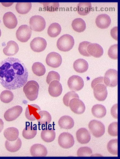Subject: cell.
<instances>
[{
	"mask_svg": "<svg viewBox=\"0 0 120 159\" xmlns=\"http://www.w3.org/2000/svg\"><path fill=\"white\" fill-rule=\"evenodd\" d=\"M30 25L31 30L36 32H41L45 29L46 22L42 16H34L30 18Z\"/></svg>",
	"mask_w": 120,
	"mask_h": 159,
	"instance_id": "5",
	"label": "cell"
},
{
	"mask_svg": "<svg viewBox=\"0 0 120 159\" xmlns=\"http://www.w3.org/2000/svg\"><path fill=\"white\" fill-rule=\"evenodd\" d=\"M111 20L110 17L107 14H101L96 18L95 24L97 26L101 29H106L109 27Z\"/></svg>",
	"mask_w": 120,
	"mask_h": 159,
	"instance_id": "20",
	"label": "cell"
},
{
	"mask_svg": "<svg viewBox=\"0 0 120 159\" xmlns=\"http://www.w3.org/2000/svg\"><path fill=\"white\" fill-rule=\"evenodd\" d=\"M14 98V94L12 91L5 90L2 91L0 95V99L2 102L5 104H8L12 101Z\"/></svg>",
	"mask_w": 120,
	"mask_h": 159,
	"instance_id": "36",
	"label": "cell"
},
{
	"mask_svg": "<svg viewBox=\"0 0 120 159\" xmlns=\"http://www.w3.org/2000/svg\"><path fill=\"white\" fill-rule=\"evenodd\" d=\"M92 9V4L90 2H81L77 6L78 14L83 16H85L90 13Z\"/></svg>",
	"mask_w": 120,
	"mask_h": 159,
	"instance_id": "32",
	"label": "cell"
},
{
	"mask_svg": "<svg viewBox=\"0 0 120 159\" xmlns=\"http://www.w3.org/2000/svg\"><path fill=\"white\" fill-rule=\"evenodd\" d=\"M32 30L27 25H22L19 27L16 32V37L19 41L26 43L31 38Z\"/></svg>",
	"mask_w": 120,
	"mask_h": 159,
	"instance_id": "6",
	"label": "cell"
},
{
	"mask_svg": "<svg viewBox=\"0 0 120 159\" xmlns=\"http://www.w3.org/2000/svg\"><path fill=\"white\" fill-rule=\"evenodd\" d=\"M87 50L91 56L96 58L101 57L104 53L102 47L97 43H90L87 47Z\"/></svg>",
	"mask_w": 120,
	"mask_h": 159,
	"instance_id": "21",
	"label": "cell"
},
{
	"mask_svg": "<svg viewBox=\"0 0 120 159\" xmlns=\"http://www.w3.org/2000/svg\"><path fill=\"white\" fill-rule=\"evenodd\" d=\"M23 110V107L21 106L13 107L6 111L4 114V119L8 122L15 120L21 115Z\"/></svg>",
	"mask_w": 120,
	"mask_h": 159,
	"instance_id": "13",
	"label": "cell"
},
{
	"mask_svg": "<svg viewBox=\"0 0 120 159\" xmlns=\"http://www.w3.org/2000/svg\"><path fill=\"white\" fill-rule=\"evenodd\" d=\"M29 73L17 58L8 57L0 62V84L7 90H16L26 84Z\"/></svg>",
	"mask_w": 120,
	"mask_h": 159,
	"instance_id": "1",
	"label": "cell"
},
{
	"mask_svg": "<svg viewBox=\"0 0 120 159\" xmlns=\"http://www.w3.org/2000/svg\"><path fill=\"white\" fill-rule=\"evenodd\" d=\"M90 43H91L87 41L82 42L80 43L78 49H79V52L81 55L87 57L91 56L88 53L87 50V47Z\"/></svg>",
	"mask_w": 120,
	"mask_h": 159,
	"instance_id": "40",
	"label": "cell"
},
{
	"mask_svg": "<svg viewBox=\"0 0 120 159\" xmlns=\"http://www.w3.org/2000/svg\"><path fill=\"white\" fill-rule=\"evenodd\" d=\"M104 82L106 86L115 87L118 84V72L115 70H108L105 74Z\"/></svg>",
	"mask_w": 120,
	"mask_h": 159,
	"instance_id": "7",
	"label": "cell"
},
{
	"mask_svg": "<svg viewBox=\"0 0 120 159\" xmlns=\"http://www.w3.org/2000/svg\"><path fill=\"white\" fill-rule=\"evenodd\" d=\"M40 118L37 120L41 125H47L52 121V116L49 112L45 111H41L39 113Z\"/></svg>",
	"mask_w": 120,
	"mask_h": 159,
	"instance_id": "34",
	"label": "cell"
},
{
	"mask_svg": "<svg viewBox=\"0 0 120 159\" xmlns=\"http://www.w3.org/2000/svg\"><path fill=\"white\" fill-rule=\"evenodd\" d=\"M79 95L74 91H71L66 93L63 98V101L64 105L67 107H69V104L71 100L73 98H79Z\"/></svg>",
	"mask_w": 120,
	"mask_h": 159,
	"instance_id": "38",
	"label": "cell"
},
{
	"mask_svg": "<svg viewBox=\"0 0 120 159\" xmlns=\"http://www.w3.org/2000/svg\"><path fill=\"white\" fill-rule=\"evenodd\" d=\"M32 70L34 74L39 77L43 76L46 72L45 66L40 62L34 63L32 66Z\"/></svg>",
	"mask_w": 120,
	"mask_h": 159,
	"instance_id": "35",
	"label": "cell"
},
{
	"mask_svg": "<svg viewBox=\"0 0 120 159\" xmlns=\"http://www.w3.org/2000/svg\"><path fill=\"white\" fill-rule=\"evenodd\" d=\"M117 106H118V104H115L112 107L111 109V114L112 116L116 120L118 119V115H117L118 107Z\"/></svg>",
	"mask_w": 120,
	"mask_h": 159,
	"instance_id": "46",
	"label": "cell"
},
{
	"mask_svg": "<svg viewBox=\"0 0 120 159\" xmlns=\"http://www.w3.org/2000/svg\"><path fill=\"white\" fill-rule=\"evenodd\" d=\"M60 80V76L58 72L55 71H51L48 73L46 78V82L48 84H50L52 81L54 80H57L59 81Z\"/></svg>",
	"mask_w": 120,
	"mask_h": 159,
	"instance_id": "43",
	"label": "cell"
},
{
	"mask_svg": "<svg viewBox=\"0 0 120 159\" xmlns=\"http://www.w3.org/2000/svg\"><path fill=\"white\" fill-rule=\"evenodd\" d=\"M2 35V31L1 30V29H0V37H1Z\"/></svg>",
	"mask_w": 120,
	"mask_h": 159,
	"instance_id": "49",
	"label": "cell"
},
{
	"mask_svg": "<svg viewBox=\"0 0 120 159\" xmlns=\"http://www.w3.org/2000/svg\"><path fill=\"white\" fill-rule=\"evenodd\" d=\"M37 134V126L32 124L26 125L22 133L23 137L26 139H32L36 136Z\"/></svg>",
	"mask_w": 120,
	"mask_h": 159,
	"instance_id": "24",
	"label": "cell"
},
{
	"mask_svg": "<svg viewBox=\"0 0 120 159\" xmlns=\"http://www.w3.org/2000/svg\"><path fill=\"white\" fill-rule=\"evenodd\" d=\"M88 128L91 134L95 137H101L105 134V126L99 121L92 120L89 123Z\"/></svg>",
	"mask_w": 120,
	"mask_h": 159,
	"instance_id": "4",
	"label": "cell"
},
{
	"mask_svg": "<svg viewBox=\"0 0 120 159\" xmlns=\"http://www.w3.org/2000/svg\"><path fill=\"white\" fill-rule=\"evenodd\" d=\"M3 22L4 25L9 29H13L17 25V18L12 12H8L3 16Z\"/></svg>",
	"mask_w": 120,
	"mask_h": 159,
	"instance_id": "16",
	"label": "cell"
},
{
	"mask_svg": "<svg viewBox=\"0 0 120 159\" xmlns=\"http://www.w3.org/2000/svg\"><path fill=\"white\" fill-rule=\"evenodd\" d=\"M63 88L58 81L54 80L49 84L48 92L49 94L53 97H58L61 94Z\"/></svg>",
	"mask_w": 120,
	"mask_h": 159,
	"instance_id": "19",
	"label": "cell"
},
{
	"mask_svg": "<svg viewBox=\"0 0 120 159\" xmlns=\"http://www.w3.org/2000/svg\"><path fill=\"white\" fill-rule=\"evenodd\" d=\"M69 107L72 112L78 115L82 114L85 111L84 103L79 98H73L70 101Z\"/></svg>",
	"mask_w": 120,
	"mask_h": 159,
	"instance_id": "14",
	"label": "cell"
},
{
	"mask_svg": "<svg viewBox=\"0 0 120 159\" xmlns=\"http://www.w3.org/2000/svg\"><path fill=\"white\" fill-rule=\"evenodd\" d=\"M95 98L99 101H104L108 96L107 86L104 84H97L93 88Z\"/></svg>",
	"mask_w": 120,
	"mask_h": 159,
	"instance_id": "15",
	"label": "cell"
},
{
	"mask_svg": "<svg viewBox=\"0 0 120 159\" xmlns=\"http://www.w3.org/2000/svg\"><path fill=\"white\" fill-rule=\"evenodd\" d=\"M30 48L35 52H41L46 49L47 42L45 39L37 37L33 39L30 43Z\"/></svg>",
	"mask_w": 120,
	"mask_h": 159,
	"instance_id": "12",
	"label": "cell"
},
{
	"mask_svg": "<svg viewBox=\"0 0 120 159\" xmlns=\"http://www.w3.org/2000/svg\"><path fill=\"white\" fill-rule=\"evenodd\" d=\"M32 8L30 2H18L16 3V9L20 14L25 15L28 13Z\"/></svg>",
	"mask_w": 120,
	"mask_h": 159,
	"instance_id": "31",
	"label": "cell"
},
{
	"mask_svg": "<svg viewBox=\"0 0 120 159\" xmlns=\"http://www.w3.org/2000/svg\"><path fill=\"white\" fill-rule=\"evenodd\" d=\"M76 138L79 143L81 144H86L91 140L90 132L85 128H80L76 132Z\"/></svg>",
	"mask_w": 120,
	"mask_h": 159,
	"instance_id": "18",
	"label": "cell"
},
{
	"mask_svg": "<svg viewBox=\"0 0 120 159\" xmlns=\"http://www.w3.org/2000/svg\"><path fill=\"white\" fill-rule=\"evenodd\" d=\"M4 128V122L1 119H0V133Z\"/></svg>",
	"mask_w": 120,
	"mask_h": 159,
	"instance_id": "48",
	"label": "cell"
},
{
	"mask_svg": "<svg viewBox=\"0 0 120 159\" xmlns=\"http://www.w3.org/2000/svg\"><path fill=\"white\" fill-rule=\"evenodd\" d=\"M44 9L49 12H54L58 11L59 7V3L58 2H49L42 3Z\"/></svg>",
	"mask_w": 120,
	"mask_h": 159,
	"instance_id": "39",
	"label": "cell"
},
{
	"mask_svg": "<svg viewBox=\"0 0 120 159\" xmlns=\"http://www.w3.org/2000/svg\"><path fill=\"white\" fill-rule=\"evenodd\" d=\"M75 141L71 134L68 133H62L58 137V143L60 147L64 149H69L73 147Z\"/></svg>",
	"mask_w": 120,
	"mask_h": 159,
	"instance_id": "8",
	"label": "cell"
},
{
	"mask_svg": "<svg viewBox=\"0 0 120 159\" xmlns=\"http://www.w3.org/2000/svg\"><path fill=\"white\" fill-rule=\"evenodd\" d=\"M19 132L18 129L15 127H9L5 129L3 135L5 138L10 141L16 140L19 137Z\"/></svg>",
	"mask_w": 120,
	"mask_h": 159,
	"instance_id": "28",
	"label": "cell"
},
{
	"mask_svg": "<svg viewBox=\"0 0 120 159\" xmlns=\"http://www.w3.org/2000/svg\"><path fill=\"white\" fill-rule=\"evenodd\" d=\"M105 84L104 82V77H99V78H96L95 80H93L91 83V87L93 89V88L96 84Z\"/></svg>",
	"mask_w": 120,
	"mask_h": 159,
	"instance_id": "45",
	"label": "cell"
},
{
	"mask_svg": "<svg viewBox=\"0 0 120 159\" xmlns=\"http://www.w3.org/2000/svg\"><path fill=\"white\" fill-rule=\"evenodd\" d=\"M30 152L33 157H45L48 153L46 147L40 144L32 145L30 148Z\"/></svg>",
	"mask_w": 120,
	"mask_h": 159,
	"instance_id": "17",
	"label": "cell"
},
{
	"mask_svg": "<svg viewBox=\"0 0 120 159\" xmlns=\"http://www.w3.org/2000/svg\"><path fill=\"white\" fill-rule=\"evenodd\" d=\"M108 133L110 135L113 137H117L118 136V123L114 122L112 123L108 126Z\"/></svg>",
	"mask_w": 120,
	"mask_h": 159,
	"instance_id": "44",
	"label": "cell"
},
{
	"mask_svg": "<svg viewBox=\"0 0 120 159\" xmlns=\"http://www.w3.org/2000/svg\"><path fill=\"white\" fill-rule=\"evenodd\" d=\"M61 26L58 23H54L51 24L48 28L47 33L51 38H56L61 33Z\"/></svg>",
	"mask_w": 120,
	"mask_h": 159,
	"instance_id": "33",
	"label": "cell"
},
{
	"mask_svg": "<svg viewBox=\"0 0 120 159\" xmlns=\"http://www.w3.org/2000/svg\"><path fill=\"white\" fill-rule=\"evenodd\" d=\"M93 153L92 149L88 147H84L80 148L77 151L78 157H89Z\"/></svg>",
	"mask_w": 120,
	"mask_h": 159,
	"instance_id": "41",
	"label": "cell"
},
{
	"mask_svg": "<svg viewBox=\"0 0 120 159\" xmlns=\"http://www.w3.org/2000/svg\"><path fill=\"white\" fill-rule=\"evenodd\" d=\"M117 30H118V27H115L112 29L110 31L111 36L114 39L116 40V41L118 40V38H117L118 32H117Z\"/></svg>",
	"mask_w": 120,
	"mask_h": 159,
	"instance_id": "47",
	"label": "cell"
},
{
	"mask_svg": "<svg viewBox=\"0 0 120 159\" xmlns=\"http://www.w3.org/2000/svg\"><path fill=\"white\" fill-rule=\"evenodd\" d=\"M72 26L74 31L81 33L86 29V24L83 19L81 18H76L72 21Z\"/></svg>",
	"mask_w": 120,
	"mask_h": 159,
	"instance_id": "30",
	"label": "cell"
},
{
	"mask_svg": "<svg viewBox=\"0 0 120 159\" xmlns=\"http://www.w3.org/2000/svg\"><path fill=\"white\" fill-rule=\"evenodd\" d=\"M108 55L109 57L113 60L118 59V44L112 45L108 50Z\"/></svg>",
	"mask_w": 120,
	"mask_h": 159,
	"instance_id": "42",
	"label": "cell"
},
{
	"mask_svg": "<svg viewBox=\"0 0 120 159\" xmlns=\"http://www.w3.org/2000/svg\"><path fill=\"white\" fill-rule=\"evenodd\" d=\"M58 124L61 129H71L74 126V121L70 116L65 115L59 119Z\"/></svg>",
	"mask_w": 120,
	"mask_h": 159,
	"instance_id": "23",
	"label": "cell"
},
{
	"mask_svg": "<svg viewBox=\"0 0 120 159\" xmlns=\"http://www.w3.org/2000/svg\"><path fill=\"white\" fill-rule=\"evenodd\" d=\"M68 86L70 90L79 92L83 88L84 82L82 78L78 75H73L68 80Z\"/></svg>",
	"mask_w": 120,
	"mask_h": 159,
	"instance_id": "9",
	"label": "cell"
},
{
	"mask_svg": "<svg viewBox=\"0 0 120 159\" xmlns=\"http://www.w3.org/2000/svg\"><path fill=\"white\" fill-rule=\"evenodd\" d=\"M41 111L40 108L35 104L28 105L26 109L25 115L29 120L34 121L40 118L39 113Z\"/></svg>",
	"mask_w": 120,
	"mask_h": 159,
	"instance_id": "10",
	"label": "cell"
},
{
	"mask_svg": "<svg viewBox=\"0 0 120 159\" xmlns=\"http://www.w3.org/2000/svg\"><path fill=\"white\" fill-rule=\"evenodd\" d=\"M73 67L76 72L79 73H85L88 70V64L84 59H77L73 63Z\"/></svg>",
	"mask_w": 120,
	"mask_h": 159,
	"instance_id": "26",
	"label": "cell"
},
{
	"mask_svg": "<svg viewBox=\"0 0 120 159\" xmlns=\"http://www.w3.org/2000/svg\"><path fill=\"white\" fill-rule=\"evenodd\" d=\"M22 141L20 138L13 141L7 140L5 141V147L8 151L11 152H15L18 151L22 147Z\"/></svg>",
	"mask_w": 120,
	"mask_h": 159,
	"instance_id": "27",
	"label": "cell"
},
{
	"mask_svg": "<svg viewBox=\"0 0 120 159\" xmlns=\"http://www.w3.org/2000/svg\"><path fill=\"white\" fill-rule=\"evenodd\" d=\"M108 151L113 155L118 154V139H113L110 140L107 144Z\"/></svg>",
	"mask_w": 120,
	"mask_h": 159,
	"instance_id": "37",
	"label": "cell"
},
{
	"mask_svg": "<svg viewBox=\"0 0 120 159\" xmlns=\"http://www.w3.org/2000/svg\"><path fill=\"white\" fill-rule=\"evenodd\" d=\"M74 45V40L71 35H63L57 41V46L59 51L68 52L72 50Z\"/></svg>",
	"mask_w": 120,
	"mask_h": 159,
	"instance_id": "3",
	"label": "cell"
},
{
	"mask_svg": "<svg viewBox=\"0 0 120 159\" xmlns=\"http://www.w3.org/2000/svg\"><path fill=\"white\" fill-rule=\"evenodd\" d=\"M19 50V46L16 42L10 41L7 46L3 49V52L7 56H13L17 54Z\"/></svg>",
	"mask_w": 120,
	"mask_h": 159,
	"instance_id": "22",
	"label": "cell"
},
{
	"mask_svg": "<svg viewBox=\"0 0 120 159\" xmlns=\"http://www.w3.org/2000/svg\"><path fill=\"white\" fill-rule=\"evenodd\" d=\"M91 112L94 117L101 119L106 116L107 110L103 105L97 104L92 107Z\"/></svg>",
	"mask_w": 120,
	"mask_h": 159,
	"instance_id": "29",
	"label": "cell"
},
{
	"mask_svg": "<svg viewBox=\"0 0 120 159\" xmlns=\"http://www.w3.org/2000/svg\"><path fill=\"white\" fill-rule=\"evenodd\" d=\"M62 58L59 54L52 52L47 55L46 57V64L53 68H57L61 65Z\"/></svg>",
	"mask_w": 120,
	"mask_h": 159,
	"instance_id": "11",
	"label": "cell"
},
{
	"mask_svg": "<svg viewBox=\"0 0 120 159\" xmlns=\"http://www.w3.org/2000/svg\"><path fill=\"white\" fill-rule=\"evenodd\" d=\"M39 85L36 81L30 80L24 85V91L28 99L30 101H34L37 99L39 96Z\"/></svg>",
	"mask_w": 120,
	"mask_h": 159,
	"instance_id": "2",
	"label": "cell"
},
{
	"mask_svg": "<svg viewBox=\"0 0 120 159\" xmlns=\"http://www.w3.org/2000/svg\"><path fill=\"white\" fill-rule=\"evenodd\" d=\"M41 137L44 142L50 143L55 139L56 133L52 128H46L42 131Z\"/></svg>",
	"mask_w": 120,
	"mask_h": 159,
	"instance_id": "25",
	"label": "cell"
}]
</instances>
